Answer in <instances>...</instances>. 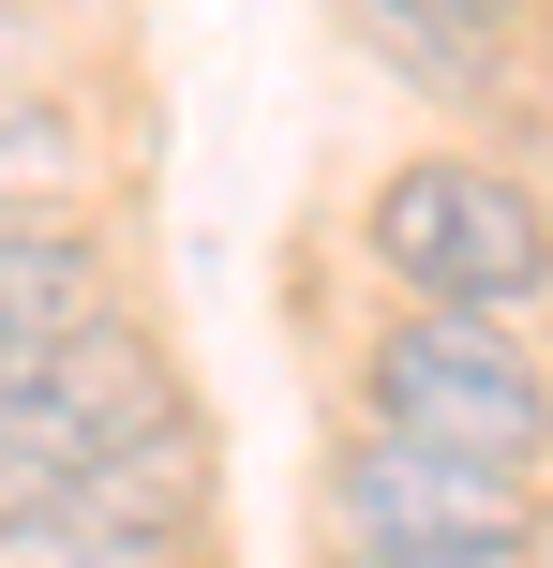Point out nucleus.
Listing matches in <instances>:
<instances>
[{"label":"nucleus","instance_id":"1","mask_svg":"<svg viewBox=\"0 0 553 568\" xmlns=\"http://www.w3.org/2000/svg\"><path fill=\"white\" fill-rule=\"evenodd\" d=\"M165 434H195V389L135 314H105L75 344H30V359H0V509L90 494L120 464H150Z\"/></svg>","mask_w":553,"mask_h":568},{"label":"nucleus","instance_id":"2","mask_svg":"<svg viewBox=\"0 0 553 568\" xmlns=\"http://www.w3.org/2000/svg\"><path fill=\"white\" fill-rule=\"evenodd\" d=\"M359 240H375V270L404 284L419 314H494V329H509V314L553 300V210L509 165H464V150L389 165L375 210H359Z\"/></svg>","mask_w":553,"mask_h":568},{"label":"nucleus","instance_id":"3","mask_svg":"<svg viewBox=\"0 0 553 568\" xmlns=\"http://www.w3.org/2000/svg\"><path fill=\"white\" fill-rule=\"evenodd\" d=\"M359 434H404V449H464V464H509L539 479L553 464V374L494 314H389L375 359H359Z\"/></svg>","mask_w":553,"mask_h":568},{"label":"nucleus","instance_id":"4","mask_svg":"<svg viewBox=\"0 0 553 568\" xmlns=\"http://www.w3.org/2000/svg\"><path fill=\"white\" fill-rule=\"evenodd\" d=\"M329 524L375 568H539V479L464 449H404V434H359L329 464Z\"/></svg>","mask_w":553,"mask_h":568},{"label":"nucleus","instance_id":"5","mask_svg":"<svg viewBox=\"0 0 553 568\" xmlns=\"http://www.w3.org/2000/svg\"><path fill=\"white\" fill-rule=\"evenodd\" d=\"M195 494H209V449L165 434L150 464H120L90 494L0 509V568H195Z\"/></svg>","mask_w":553,"mask_h":568},{"label":"nucleus","instance_id":"6","mask_svg":"<svg viewBox=\"0 0 553 568\" xmlns=\"http://www.w3.org/2000/svg\"><path fill=\"white\" fill-rule=\"evenodd\" d=\"M105 314H120V255H105V225H90V210L16 195V210H0V359L75 344V329H105Z\"/></svg>","mask_w":553,"mask_h":568},{"label":"nucleus","instance_id":"7","mask_svg":"<svg viewBox=\"0 0 553 568\" xmlns=\"http://www.w3.org/2000/svg\"><path fill=\"white\" fill-rule=\"evenodd\" d=\"M75 165H90V120L60 105V90H16V75H0V210H16V195H60Z\"/></svg>","mask_w":553,"mask_h":568},{"label":"nucleus","instance_id":"8","mask_svg":"<svg viewBox=\"0 0 553 568\" xmlns=\"http://www.w3.org/2000/svg\"><path fill=\"white\" fill-rule=\"evenodd\" d=\"M389 30H419V45H464V30H509L524 0H375Z\"/></svg>","mask_w":553,"mask_h":568},{"label":"nucleus","instance_id":"9","mask_svg":"<svg viewBox=\"0 0 553 568\" xmlns=\"http://www.w3.org/2000/svg\"><path fill=\"white\" fill-rule=\"evenodd\" d=\"M16 60H30V45H16V16H0V75H16Z\"/></svg>","mask_w":553,"mask_h":568},{"label":"nucleus","instance_id":"10","mask_svg":"<svg viewBox=\"0 0 553 568\" xmlns=\"http://www.w3.org/2000/svg\"><path fill=\"white\" fill-rule=\"evenodd\" d=\"M329 568H375V554H329Z\"/></svg>","mask_w":553,"mask_h":568}]
</instances>
